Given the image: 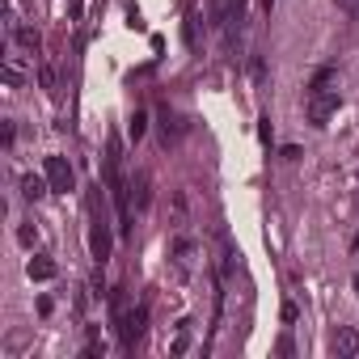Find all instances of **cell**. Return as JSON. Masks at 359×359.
Masks as SVG:
<instances>
[{"label":"cell","mask_w":359,"mask_h":359,"mask_svg":"<svg viewBox=\"0 0 359 359\" xmlns=\"http://www.w3.org/2000/svg\"><path fill=\"white\" fill-rule=\"evenodd\" d=\"M34 237H39L34 224H22V229H18V241H22V245H34Z\"/></svg>","instance_id":"30bf717a"},{"label":"cell","mask_w":359,"mask_h":359,"mask_svg":"<svg viewBox=\"0 0 359 359\" xmlns=\"http://www.w3.org/2000/svg\"><path fill=\"white\" fill-rule=\"evenodd\" d=\"M338 9H342L346 18H359V0H338Z\"/></svg>","instance_id":"8fae6325"},{"label":"cell","mask_w":359,"mask_h":359,"mask_svg":"<svg viewBox=\"0 0 359 359\" xmlns=\"http://www.w3.org/2000/svg\"><path fill=\"white\" fill-rule=\"evenodd\" d=\"M47 182H51V191H60V195L72 191L76 173H72V165H68L64 156H47Z\"/></svg>","instance_id":"7a4b0ae2"},{"label":"cell","mask_w":359,"mask_h":359,"mask_svg":"<svg viewBox=\"0 0 359 359\" xmlns=\"http://www.w3.org/2000/svg\"><path fill=\"white\" fill-rule=\"evenodd\" d=\"M47 191H51L47 177H39V173H26V177H22V195H26V199H43Z\"/></svg>","instance_id":"8992f818"},{"label":"cell","mask_w":359,"mask_h":359,"mask_svg":"<svg viewBox=\"0 0 359 359\" xmlns=\"http://www.w3.org/2000/svg\"><path fill=\"white\" fill-rule=\"evenodd\" d=\"M144 321H148V313L144 309H123L118 304V330H123V346H135L140 342V334H144Z\"/></svg>","instance_id":"3957f363"},{"label":"cell","mask_w":359,"mask_h":359,"mask_svg":"<svg viewBox=\"0 0 359 359\" xmlns=\"http://www.w3.org/2000/svg\"><path fill=\"white\" fill-rule=\"evenodd\" d=\"M355 292H359V271H355Z\"/></svg>","instance_id":"9a60e30c"},{"label":"cell","mask_w":359,"mask_h":359,"mask_svg":"<svg viewBox=\"0 0 359 359\" xmlns=\"http://www.w3.org/2000/svg\"><path fill=\"white\" fill-rule=\"evenodd\" d=\"M334 81H338V72H334V68H321V72L313 76V85H309V89H334Z\"/></svg>","instance_id":"9c48e42d"},{"label":"cell","mask_w":359,"mask_h":359,"mask_svg":"<svg viewBox=\"0 0 359 359\" xmlns=\"http://www.w3.org/2000/svg\"><path fill=\"white\" fill-rule=\"evenodd\" d=\"M351 250H359V233H355V241H351Z\"/></svg>","instance_id":"5bb4252c"},{"label":"cell","mask_w":359,"mask_h":359,"mask_svg":"<svg viewBox=\"0 0 359 359\" xmlns=\"http://www.w3.org/2000/svg\"><path fill=\"white\" fill-rule=\"evenodd\" d=\"M338 114V89H309V123L325 127Z\"/></svg>","instance_id":"6da1fadb"},{"label":"cell","mask_w":359,"mask_h":359,"mask_svg":"<svg viewBox=\"0 0 359 359\" xmlns=\"http://www.w3.org/2000/svg\"><path fill=\"white\" fill-rule=\"evenodd\" d=\"M144 123H148L144 114H135V118H131V140H140V135H144Z\"/></svg>","instance_id":"4fadbf2b"},{"label":"cell","mask_w":359,"mask_h":359,"mask_svg":"<svg viewBox=\"0 0 359 359\" xmlns=\"http://www.w3.org/2000/svg\"><path fill=\"white\" fill-rule=\"evenodd\" d=\"M55 271H60V266H55L51 258H30V279L43 283V279H55Z\"/></svg>","instance_id":"52a82bcc"},{"label":"cell","mask_w":359,"mask_h":359,"mask_svg":"<svg viewBox=\"0 0 359 359\" xmlns=\"http://www.w3.org/2000/svg\"><path fill=\"white\" fill-rule=\"evenodd\" d=\"M89 245H93V258H97V262H106V258H110V229H106V216L93 224V237H89Z\"/></svg>","instance_id":"277c9868"},{"label":"cell","mask_w":359,"mask_h":359,"mask_svg":"<svg viewBox=\"0 0 359 359\" xmlns=\"http://www.w3.org/2000/svg\"><path fill=\"white\" fill-rule=\"evenodd\" d=\"M250 76H254V81H258V85H262V81H266V68H262V60H254V64H250Z\"/></svg>","instance_id":"7c38bea8"},{"label":"cell","mask_w":359,"mask_h":359,"mask_svg":"<svg viewBox=\"0 0 359 359\" xmlns=\"http://www.w3.org/2000/svg\"><path fill=\"white\" fill-rule=\"evenodd\" d=\"M359 351V334L351 330V325H342L338 334H334V355H342V359H351Z\"/></svg>","instance_id":"5b68a950"},{"label":"cell","mask_w":359,"mask_h":359,"mask_svg":"<svg viewBox=\"0 0 359 359\" xmlns=\"http://www.w3.org/2000/svg\"><path fill=\"white\" fill-rule=\"evenodd\" d=\"M18 43H22L26 51H39V47H43V39H39L34 26H18Z\"/></svg>","instance_id":"ba28073f"}]
</instances>
